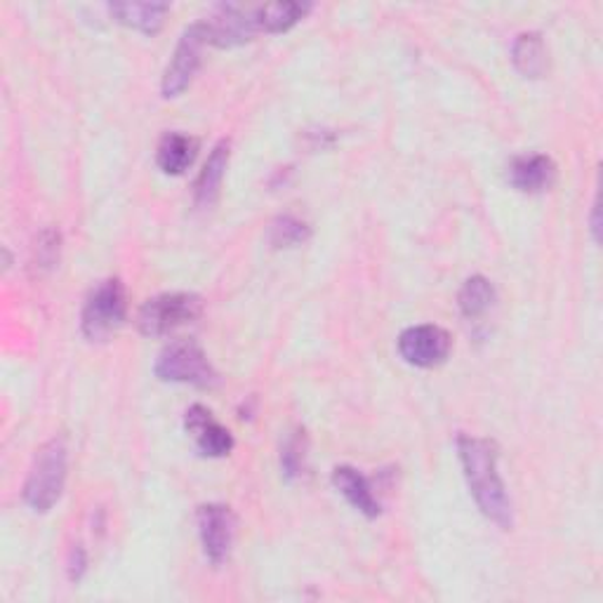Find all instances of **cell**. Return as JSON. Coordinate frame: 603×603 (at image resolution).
<instances>
[{"instance_id":"cell-1","label":"cell","mask_w":603,"mask_h":603,"mask_svg":"<svg viewBox=\"0 0 603 603\" xmlns=\"http://www.w3.org/2000/svg\"><path fill=\"white\" fill-rule=\"evenodd\" d=\"M455 445L462 474L466 479V485H470L476 507L485 519L493 521L495 526L510 531L514 526V504L498 470L500 451L495 441L460 434Z\"/></svg>"},{"instance_id":"cell-2","label":"cell","mask_w":603,"mask_h":603,"mask_svg":"<svg viewBox=\"0 0 603 603\" xmlns=\"http://www.w3.org/2000/svg\"><path fill=\"white\" fill-rule=\"evenodd\" d=\"M69 449L64 436H54L38 449L24 483V502L36 514L50 512L60 502L67 483Z\"/></svg>"},{"instance_id":"cell-3","label":"cell","mask_w":603,"mask_h":603,"mask_svg":"<svg viewBox=\"0 0 603 603\" xmlns=\"http://www.w3.org/2000/svg\"><path fill=\"white\" fill-rule=\"evenodd\" d=\"M155 378L163 382H182L210 389L220 382V375L208 361L203 346L197 340H174L155 359Z\"/></svg>"},{"instance_id":"cell-4","label":"cell","mask_w":603,"mask_h":603,"mask_svg":"<svg viewBox=\"0 0 603 603\" xmlns=\"http://www.w3.org/2000/svg\"><path fill=\"white\" fill-rule=\"evenodd\" d=\"M128 314L125 285L119 279H107L86 300L81 328L90 342H104L119 330Z\"/></svg>"},{"instance_id":"cell-5","label":"cell","mask_w":603,"mask_h":603,"mask_svg":"<svg viewBox=\"0 0 603 603\" xmlns=\"http://www.w3.org/2000/svg\"><path fill=\"white\" fill-rule=\"evenodd\" d=\"M203 302L193 293H163L144 302L138 316L140 333L147 338H163L197 321Z\"/></svg>"},{"instance_id":"cell-6","label":"cell","mask_w":603,"mask_h":603,"mask_svg":"<svg viewBox=\"0 0 603 603\" xmlns=\"http://www.w3.org/2000/svg\"><path fill=\"white\" fill-rule=\"evenodd\" d=\"M208 46V36L203 22L191 24L178 43V50H174L172 60L163 73L161 81V92L165 100H172V97H180L193 81L199 67H201V50Z\"/></svg>"},{"instance_id":"cell-7","label":"cell","mask_w":603,"mask_h":603,"mask_svg":"<svg viewBox=\"0 0 603 603\" xmlns=\"http://www.w3.org/2000/svg\"><path fill=\"white\" fill-rule=\"evenodd\" d=\"M453 340L449 330L441 325H413L401 333L399 338V354L405 363L415 368H436L451 354Z\"/></svg>"},{"instance_id":"cell-8","label":"cell","mask_w":603,"mask_h":603,"mask_svg":"<svg viewBox=\"0 0 603 603\" xmlns=\"http://www.w3.org/2000/svg\"><path fill=\"white\" fill-rule=\"evenodd\" d=\"M208 43L215 48H237L248 43L258 31L255 8H245L237 3L218 6L210 19L203 22Z\"/></svg>"},{"instance_id":"cell-9","label":"cell","mask_w":603,"mask_h":603,"mask_svg":"<svg viewBox=\"0 0 603 603\" xmlns=\"http://www.w3.org/2000/svg\"><path fill=\"white\" fill-rule=\"evenodd\" d=\"M199 535L203 552L210 559V563H224L231 554L233 547V537H237V516H233L231 507L227 504H203L199 507Z\"/></svg>"},{"instance_id":"cell-10","label":"cell","mask_w":603,"mask_h":603,"mask_svg":"<svg viewBox=\"0 0 603 603\" xmlns=\"http://www.w3.org/2000/svg\"><path fill=\"white\" fill-rule=\"evenodd\" d=\"M187 432L197 441V449L205 458H224L233 451V436L222 426L208 408L203 405H191L184 418Z\"/></svg>"},{"instance_id":"cell-11","label":"cell","mask_w":603,"mask_h":603,"mask_svg":"<svg viewBox=\"0 0 603 603\" xmlns=\"http://www.w3.org/2000/svg\"><path fill=\"white\" fill-rule=\"evenodd\" d=\"M510 184L521 193H542L556 180V165L550 155H519L507 168Z\"/></svg>"},{"instance_id":"cell-12","label":"cell","mask_w":603,"mask_h":603,"mask_svg":"<svg viewBox=\"0 0 603 603\" xmlns=\"http://www.w3.org/2000/svg\"><path fill=\"white\" fill-rule=\"evenodd\" d=\"M333 485L344 495V500L352 507L363 514L365 519H378L382 512V504L373 491L371 481H368L354 466H335L333 470Z\"/></svg>"},{"instance_id":"cell-13","label":"cell","mask_w":603,"mask_h":603,"mask_svg":"<svg viewBox=\"0 0 603 603\" xmlns=\"http://www.w3.org/2000/svg\"><path fill=\"white\" fill-rule=\"evenodd\" d=\"M229 155H231L229 140H222L212 147L208 161H205L199 180H197V187H193V201H197V208L210 210L212 205L218 203L224 172L229 165Z\"/></svg>"},{"instance_id":"cell-14","label":"cell","mask_w":603,"mask_h":603,"mask_svg":"<svg viewBox=\"0 0 603 603\" xmlns=\"http://www.w3.org/2000/svg\"><path fill=\"white\" fill-rule=\"evenodd\" d=\"M109 12L119 24L140 31L144 36H155L163 29L170 6L168 3H111Z\"/></svg>"},{"instance_id":"cell-15","label":"cell","mask_w":603,"mask_h":603,"mask_svg":"<svg viewBox=\"0 0 603 603\" xmlns=\"http://www.w3.org/2000/svg\"><path fill=\"white\" fill-rule=\"evenodd\" d=\"M199 142L182 132H168L155 151V163L165 174H182L197 159Z\"/></svg>"},{"instance_id":"cell-16","label":"cell","mask_w":603,"mask_h":603,"mask_svg":"<svg viewBox=\"0 0 603 603\" xmlns=\"http://www.w3.org/2000/svg\"><path fill=\"white\" fill-rule=\"evenodd\" d=\"M512 62L516 71L526 78H542L544 73H547L550 60H547V48H544L542 36L535 31L521 33L512 46Z\"/></svg>"},{"instance_id":"cell-17","label":"cell","mask_w":603,"mask_h":603,"mask_svg":"<svg viewBox=\"0 0 603 603\" xmlns=\"http://www.w3.org/2000/svg\"><path fill=\"white\" fill-rule=\"evenodd\" d=\"M498 302V293H495V285L485 279V277H472L466 279L460 295H458V304H460V311L464 319H481L489 314V311L495 306Z\"/></svg>"},{"instance_id":"cell-18","label":"cell","mask_w":603,"mask_h":603,"mask_svg":"<svg viewBox=\"0 0 603 603\" xmlns=\"http://www.w3.org/2000/svg\"><path fill=\"white\" fill-rule=\"evenodd\" d=\"M309 12L311 3H267L255 8L258 29L267 33H283L300 24Z\"/></svg>"},{"instance_id":"cell-19","label":"cell","mask_w":603,"mask_h":603,"mask_svg":"<svg viewBox=\"0 0 603 603\" xmlns=\"http://www.w3.org/2000/svg\"><path fill=\"white\" fill-rule=\"evenodd\" d=\"M267 239L274 248H298L311 239V229L293 215H281L269 224Z\"/></svg>"},{"instance_id":"cell-20","label":"cell","mask_w":603,"mask_h":603,"mask_svg":"<svg viewBox=\"0 0 603 603\" xmlns=\"http://www.w3.org/2000/svg\"><path fill=\"white\" fill-rule=\"evenodd\" d=\"M304 462H306V436L302 430L290 434L283 443L281 451V472L288 481H295L304 474Z\"/></svg>"},{"instance_id":"cell-21","label":"cell","mask_w":603,"mask_h":603,"mask_svg":"<svg viewBox=\"0 0 603 603\" xmlns=\"http://www.w3.org/2000/svg\"><path fill=\"white\" fill-rule=\"evenodd\" d=\"M60 231L54 229H46L41 237H38V243L33 248V264L38 269H52L57 262H60Z\"/></svg>"},{"instance_id":"cell-22","label":"cell","mask_w":603,"mask_h":603,"mask_svg":"<svg viewBox=\"0 0 603 603\" xmlns=\"http://www.w3.org/2000/svg\"><path fill=\"white\" fill-rule=\"evenodd\" d=\"M67 569H69V580L71 582H81L86 571H88V552L83 544H76V547L69 552V561H67Z\"/></svg>"},{"instance_id":"cell-23","label":"cell","mask_w":603,"mask_h":603,"mask_svg":"<svg viewBox=\"0 0 603 603\" xmlns=\"http://www.w3.org/2000/svg\"><path fill=\"white\" fill-rule=\"evenodd\" d=\"M599 201H594V205H592V237H594V241L599 243Z\"/></svg>"}]
</instances>
